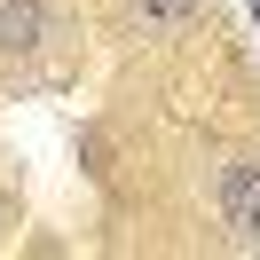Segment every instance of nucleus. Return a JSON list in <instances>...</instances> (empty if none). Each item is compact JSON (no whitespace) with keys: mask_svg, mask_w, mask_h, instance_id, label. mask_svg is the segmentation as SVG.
Masks as SVG:
<instances>
[{"mask_svg":"<svg viewBox=\"0 0 260 260\" xmlns=\"http://www.w3.org/2000/svg\"><path fill=\"white\" fill-rule=\"evenodd\" d=\"M221 229H229V244L260 252V158L221 166Z\"/></svg>","mask_w":260,"mask_h":260,"instance_id":"f257e3e1","label":"nucleus"},{"mask_svg":"<svg viewBox=\"0 0 260 260\" xmlns=\"http://www.w3.org/2000/svg\"><path fill=\"white\" fill-rule=\"evenodd\" d=\"M48 40H55L48 0H0V55H40Z\"/></svg>","mask_w":260,"mask_h":260,"instance_id":"f03ea898","label":"nucleus"},{"mask_svg":"<svg viewBox=\"0 0 260 260\" xmlns=\"http://www.w3.org/2000/svg\"><path fill=\"white\" fill-rule=\"evenodd\" d=\"M205 0H126V32H142V40H158V32H181V24L197 16Z\"/></svg>","mask_w":260,"mask_h":260,"instance_id":"7ed1b4c3","label":"nucleus"}]
</instances>
